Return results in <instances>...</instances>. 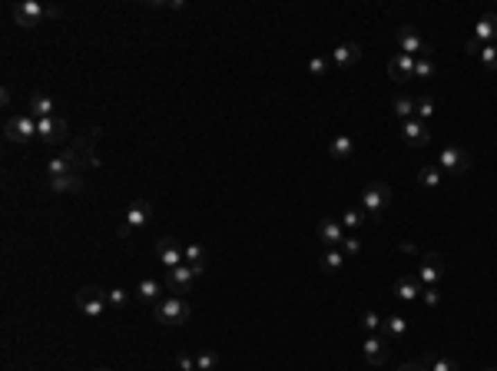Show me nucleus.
<instances>
[{
	"mask_svg": "<svg viewBox=\"0 0 497 371\" xmlns=\"http://www.w3.org/2000/svg\"><path fill=\"white\" fill-rule=\"evenodd\" d=\"M50 193H57V196H63V193H80L83 189V176L80 173H67V176H57V179H50V186H46Z\"/></svg>",
	"mask_w": 497,
	"mask_h": 371,
	"instance_id": "nucleus-21",
	"label": "nucleus"
},
{
	"mask_svg": "<svg viewBox=\"0 0 497 371\" xmlns=\"http://www.w3.org/2000/svg\"><path fill=\"white\" fill-rule=\"evenodd\" d=\"M126 305H130V292H126V288H110V309L120 312Z\"/></svg>",
	"mask_w": 497,
	"mask_h": 371,
	"instance_id": "nucleus-35",
	"label": "nucleus"
},
{
	"mask_svg": "<svg viewBox=\"0 0 497 371\" xmlns=\"http://www.w3.org/2000/svg\"><path fill=\"white\" fill-rule=\"evenodd\" d=\"M437 166L441 173H451V176H464L471 169V153L464 146H444L441 156H437Z\"/></svg>",
	"mask_w": 497,
	"mask_h": 371,
	"instance_id": "nucleus-7",
	"label": "nucleus"
},
{
	"mask_svg": "<svg viewBox=\"0 0 497 371\" xmlns=\"http://www.w3.org/2000/svg\"><path fill=\"white\" fill-rule=\"evenodd\" d=\"M441 179H444V173H441V166L437 163H428L418 169V182H421L424 189H437L441 186Z\"/></svg>",
	"mask_w": 497,
	"mask_h": 371,
	"instance_id": "nucleus-26",
	"label": "nucleus"
},
{
	"mask_svg": "<svg viewBox=\"0 0 497 371\" xmlns=\"http://www.w3.org/2000/svg\"><path fill=\"white\" fill-rule=\"evenodd\" d=\"M398 46H401V53H408V57H415V53L421 57L424 50H428V44L421 40V33H418L415 27H401V30H398Z\"/></svg>",
	"mask_w": 497,
	"mask_h": 371,
	"instance_id": "nucleus-17",
	"label": "nucleus"
},
{
	"mask_svg": "<svg viewBox=\"0 0 497 371\" xmlns=\"http://www.w3.org/2000/svg\"><path fill=\"white\" fill-rule=\"evenodd\" d=\"M392 292L401 298V302H418V298H421V292H424V285H421V279H418V275H401V279L394 282Z\"/></svg>",
	"mask_w": 497,
	"mask_h": 371,
	"instance_id": "nucleus-18",
	"label": "nucleus"
},
{
	"mask_svg": "<svg viewBox=\"0 0 497 371\" xmlns=\"http://www.w3.org/2000/svg\"><path fill=\"white\" fill-rule=\"evenodd\" d=\"M76 309L90 318H100V315L110 309V288H100V285H83L76 292Z\"/></svg>",
	"mask_w": 497,
	"mask_h": 371,
	"instance_id": "nucleus-5",
	"label": "nucleus"
},
{
	"mask_svg": "<svg viewBox=\"0 0 497 371\" xmlns=\"http://www.w3.org/2000/svg\"><path fill=\"white\" fill-rule=\"evenodd\" d=\"M441 275H444V255L428 252L421 259V268H418V279H421V285H424V288H437Z\"/></svg>",
	"mask_w": 497,
	"mask_h": 371,
	"instance_id": "nucleus-10",
	"label": "nucleus"
},
{
	"mask_svg": "<svg viewBox=\"0 0 497 371\" xmlns=\"http://www.w3.org/2000/svg\"><path fill=\"white\" fill-rule=\"evenodd\" d=\"M186 266H193L202 275L206 272V249L199 245V242H193V245H186Z\"/></svg>",
	"mask_w": 497,
	"mask_h": 371,
	"instance_id": "nucleus-28",
	"label": "nucleus"
},
{
	"mask_svg": "<svg viewBox=\"0 0 497 371\" xmlns=\"http://www.w3.org/2000/svg\"><path fill=\"white\" fill-rule=\"evenodd\" d=\"M67 133H70V126H67V119H63V117L37 119V136H40L44 143H50V146L63 143V139H67Z\"/></svg>",
	"mask_w": 497,
	"mask_h": 371,
	"instance_id": "nucleus-9",
	"label": "nucleus"
},
{
	"mask_svg": "<svg viewBox=\"0 0 497 371\" xmlns=\"http://www.w3.org/2000/svg\"><path fill=\"white\" fill-rule=\"evenodd\" d=\"M481 50H484V44L478 40V37H471L467 40V53H474V57H481Z\"/></svg>",
	"mask_w": 497,
	"mask_h": 371,
	"instance_id": "nucleus-42",
	"label": "nucleus"
},
{
	"mask_svg": "<svg viewBox=\"0 0 497 371\" xmlns=\"http://www.w3.org/2000/svg\"><path fill=\"white\" fill-rule=\"evenodd\" d=\"M421 365L428 371H461L454 358H444V355H431V358H421Z\"/></svg>",
	"mask_w": 497,
	"mask_h": 371,
	"instance_id": "nucleus-29",
	"label": "nucleus"
},
{
	"mask_svg": "<svg viewBox=\"0 0 497 371\" xmlns=\"http://www.w3.org/2000/svg\"><path fill=\"white\" fill-rule=\"evenodd\" d=\"M150 212H152V206L146 202V199H136L133 206L126 209V223L116 229V239H123V242H126V239H133L143 225L150 223Z\"/></svg>",
	"mask_w": 497,
	"mask_h": 371,
	"instance_id": "nucleus-6",
	"label": "nucleus"
},
{
	"mask_svg": "<svg viewBox=\"0 0 497 371\" xmlns=\"http://www.w3.org/2000/svg\"><path fill=\"white\" fill-rule=\"evenodd\" d=\"M216 365H219V355H216L212 348L196 352V371H216Z\"/></svg>",
	"mask_w": 497,
	"mask_h": 371,
	"instance_id": "nucleus-33",
	"label": "nucleus"
},
{
	"mask_svg": "<svg viewBox=\"0 0 497 371\" xmlns=\"http://www.w3.org/2000/svg\"><path fill=\"white\" fill-rule=\"evenodd\" d=\"M30 117L33 119L57 117V113H53V100H50L46 93H33V96H30Z\"/></svg>",
	"mask_w": 497,
	"mask_h": 371,
	"instance_id": "nucleus-23",
	"label": "nucleus"
},
{
	"mask_svg": "<svg viewBox=\"0 0 497 371\" xmlns=\"http://www.w3.org/2000/svg\"><path fill=\"white\" fill-rule=\"evenodd\" d=\"M159 292H163V285L156 282V279H143V282L136 285V298H139V302H146V305L159 302Z\"/></svg>",
	"mask_w": 497,
	"mask_h": 371,
	"instance_id": "nucleus-27",
	"label": "nucleus"
},
{
	"mask_svg": "<svg viewBox=\"0 0 497 371\" xmlns=\"http://www.w3.org/2000/svg\"><path fill=\"white\" fill-rule=\"evenodd\" d=\"M100 133H103V130H90L87 136H80L67 153H60L57 159H50V163H46V176L57 179V176H67V173H80V166H100V156H96V149H93V143H96Z\"/></svg>",
	"mask_w": 497,
	"mask_h": 371,
	"instance_id": "nucleus-1",
	"label": "nucleus"
},
{
	"mask_svg": "<svg viewBox=\"0 0 497 371\" xmlns=\"http://www.w3.org/2000/svg\"><path fill=\"white\" fill-rule=\"evenodd\" d=\"M345 266V252H342V249H329V252L322 255V272H338V268Z\"/></svg>",
	"mask_w": 497,
	"mask_h": 371,
	"instance_id": "nucleus-31",
	"label": "nucleus"
},
{
	"mask_svg": "<svg viewBox=\"0 0 497 371\" xmlns=\"http://www.w3.org/2000/svg\"><path fill=\"white\" fill-rule=\"evenodd\" d=\"M398 371H428V368H424L421 361H405V365H401Z\"/></svg>",
	"mask_w": 497,
	"mask_h": 371,
	"instance_id": "nucleus-43",
	"label": "nucleus"
},
{
	"mask_svg": "<svg viewBox=\"0 0 497 371\" xmlns=\"http://www.w3.org/2000/svg\"><path fill=\"white\" fill-rule=\"evenodd\" d=\"M362 355L368 365H375V368H381L385 361H388V342L381 338V335H368L362 345Z\"/></svg>",
	"mask_w": 497,
	"mask_h": 371,
	"instance_id": "nucleus-15",
	"label": "nucleus"
},
{
	"mask_svg": "<svg viewBox=\"0 0 497 371\" xmlns=\"http://www.w3.org/2000/svg\"><path fill=\"white\" fill-rule=\"evenodd\" d=\"M308 74L315 76V80H322V76L329 74V60H325V57H312V60H308Z\"/></svg>",
	"mask_w": 497,
	"mask_h": 371,
	"instance_id": "nucleus-37",
	"label": "nucleus"
},
{
	"mask_svg": "<svg viewBox=\"0 0 497 371\" xmlns=\"http://www.w3.org/2000/svg\"><path fill=\"white\" fill-rule=\"evenodd\" d=\"M156 259H159V266L166 268H176L186 262V249H180V242L173 236H163L156 242Z\"/></svg>",
	"mask_w": 497,
	"mask_h": 371,
	"instance_id": "nucleus-11",
	"label": "nucleus"
},
{
	"mask_svg": "<svg viewBox=\"0 0 497 371\" xmlns=\"http://www.w3.org/2000/svg\"><path fill=\"white\" fill-rule=\"evenodd\" d=\"M189 302L182 295H169V298H159L156 302V322L166 328H176V325H186L189 322Z\"/></svg>",
	"mask_w": 497,
	"mask_h": 371,
	"instance_id": "nucleus-2",
	"label": "nucleus"
},
{
	"mask_svg": "<svg viewBox=\"0 0 497 371\" xmlns=\"http://www.w3.org/2000/svg\"><path fill=\"white\" fill-rule=\"evenodd\" d=\"M481 67H484V70H491V74L497 70V46L494 44H487L481 50Z\"/></svg>",
	"mask_w": 497,
	"mask_h": 371,
	"instance_id": "nucleus-36",
	"label": "nucleus"
},
{
	"mask_svg": "<svg viewBox=\"0 0 497 371\" xmlns=\"http://www.w3.org/2000/svg\"><path fill=\"white\" fill-rule=\"evenodd\" d=\"M10 14H14L17 27H37L40 20H46V17H60V7H44V3H37V0H20V3H14L10 7Z\"/></svg>",
	"mask_w": 497,
	"mask_h": 371,
	"instance_id": "nucleus-3",
	"label": "nucleus"
},
{
	"mask_svg": "<svg viewBox=\"0 0 497 371\" xmlns=\"http://www.w3.org/2000/svg\"><path fill=\"white\" fill-rule=\"evenodd\" d=\"M378 335L385 338V342H401V338H408V322L401 318V315H388V318H381V328H378Z\"/></svg>",
	"mask_w": 497,
	"mask_h": 371,
	"instance_id": "nucleus-19",
	"label": "nucleus"
},
{
	"mask_svg": "<svg viewBox=\"0 0 497 371\" xmlns=\"http://www.w3.org/2000/svg\"><path fill=\"white\" fill-rule=\"evenodd\" d=\"M401 136H405L408 146H415V149H424L428 143H431L428 123H421L418 117H411V119H405V123H401Z\"/></svg>",
	"mask_w": 497,
	"mask_h": 371,
	"instance_id": "nucleus-12",
	"label": "nucleus"
},
{
	"mask_svg": "<svg viewBox=\"0 0 497 371\" xmlns=\"http://www.w3.org/2000/svg\"><path fill=\"white\" fill-rule=\"evenodd\" d=\"M388 76H392L394 83L415 80V57H408V53H394V57L388 60Z\"/></svg>",
	"mask_w": 497,
	"mask_h": 371,
	"instance_id": "nucleus-16",
	"label": "nucleus"
},
{
	"mask_svg": "<svg viewBox=\"0 0 497 371\" xmlns=\"http://www.w3.org/2000/svg\"><path fill=\"white\" fill-rule=\"evenodd\" d=\"M176 365H180V371H196V355L180 352V355H176Z\"/></svg>",
	"mask_w": 497,
	"mask_h": 371,
	"instance_id": "nucleus-38",
	"label": "nucleus"
},
{
	"mask_svg": "<svg viewBox=\"0 0 497 371\" xmlns=\"http://www.w3.org/2000/svg\"><path fill=\"white\" fill-rule=\"evenodd\" d=\"M421 298H424V305H428V309H435L437 302H441V295H437V288H424V292H421Z\"/></svg>",
	"mask_w": 497,
	"mask_h": 371,
	"instance_id": "nucleus-41",
	"label": "nucleus"
},
{
	"mask_svg": "<svg viewBox=\"0 0 497 371\" xmlns=\"http://www.w3.org/2000/svg\"><path fill=\"white\" fill-rule=\"evenodd\" d=\"M345 225H342V219H322L318 223V239L329 245V249H342V242H345Z\"/></svg>",
	"mask_w": 497,
	"mask_h": 371,
	"instance_id": "nucleus-14",
	"label": "nucleus"
},
{
	"mask_svg": "<svg viewBox=\"0 0 497 371\" xmlns=\"http://www.w3.org/2000/svg\"><path fill=\"white\" fill-rule=\"evenodd\" d=\"M196 279H199V272L193 266H176V268H169V275H166V285L173 288V292H189L193 285H196Z\"/></svg>",
	"mask_w": 497,
	"mask_h": 371,
	"instance_id": "nucleus-13",
	"label": "nucleus"
},
{
	"mask_svg": "<svg viewBox=\"0 0 497 371\" xmlns=\"http://www.w3.org/2000/svg\"><path fill=\"white\" fill-rule=\"evenodd\" d=\"M362 328L365 331H378V328H381V318H378L375 312H362Z\"/></svg>",
	"mask_w": 497,
	"mask_h": 371,
	"instance_id": "nucleus-39",
	"label": "nucleus"
},
{
	"mask_svg": "<svg viewBox=\"0 0 497 371\" xmlns=\"http://www.w3.org/2000/svg\"><path fill=\"white\" fill-rule=\"evenodd\" d=\"M435 76V50L428 46L421 57H415V80H431Z\"/></svg>",
	"mask_w": 497,
	"mask_h": 371,
	"instance_id": "nucleus-24",
	"label": "nucleus"
},
{
	"mask_svg": "<svg viewBox=\"0 0 497 371\" xmlns=\"http://www.w3.org/2000/svg\"><path fill=\"white\" fill-rule=\"evenodd\" d=\"M329 153H331V159H351V153H355V139L351 136H335L331 139V146H329Z\"/></svg>",
	"mask_w": 497,
	"mask_h": 371,
	"instance_id": "nucleus-25",
	"label": "nucleus"
},
{
	"mask_svg": "<svg viewBox=\"0 0 497 371\" xmlns=\"http://www.w3.org/2000/svg\"><path fill=\"white\" fill-rule=\"evenodd\" d=\"M96 371H110V368H96Z\"/></svg>",
	"mask_w": 497,
	"mask_h": 371,
	"instance_id": "nucleus-46",
	"label": "nucleus"
},
{
	"mask_svg": "<svg viewBox=\"0 0 497 371\" xmlns=\"http://www.w3.org/2000/svg\"><path fill=\"white\" fill-rule=\"evenodd\" d=\"M358 60H362V46H358V44H338V46H335V53H331V63H335L338 70L355 67Z\"/></svg>",
	"mask_w": 497,
	"mask_h": 371,
	"instance_id": "nucleus-20",
	"label": "nucleus"
},
{
	"mask_svg": "<svg viewBox=\"0 0 497 371\" xmlns=\"http://www.w3.org/2000/svg\"><path fill=\"white\" fill-rule=\"evenodd\" d=\"M474 37H478L484 46L491 44V40H497V14H484L481 20H478V27H474Z\"/></svg>",
	"mask_w": 497,
	"mask_h": 371,
	"instance_id": "nucleus-22",
	"label": "nucleus"
},
{
	"mask_svg": "<svg viewBox=\"0 0 497 371\" xmlns=\"http://www.w3.org/2000/svg\"><path fill=\"white\" fill-rule=\"evenodd\" d=\"M342 252H345V255H358V252H362V242H358L355 236H345V242H342Z\"/></svg>",
	"mask_w": 497,
	"mask_h": 371,
	"instance_id": "nucleus-40",
	"label": "nucleus"
},
{
	"mask_svg": "<svg viewBox=\"0 0 497 371\" xmlns=\"http://www.w3.org/2000/svg\"><path fill=\"white\" fill-rule=\"evenodd\" d=\"M342 225H345V232H358V229H362L365 225V209H345V212H342Z\"/></svg>",
	"mask_w": 497,
	"mask_h": 371,
	"instance_id": "nucleus-30",
	"label": "nucleus"
},
{
	"mask_svg": "<svg viewBox=\"0 0 497 371\" xmlns=\"http://www.w3.org/2000/svg\"><path fill=\"white\" fill-rule=\"evenodd\" d=\"M0 103H3V106H10V87H3V89H0Z\"/></svg>",
	"mask_w": 497,
	"mask_h": 371,
	"instance_id": "nucleus-44",
	"label": "nucleus"
},
{
	"mask_svg": "<svg viewBox=\"0 0 497 371\" xmlns=\"http://www.w3.org/2000/svg\"><path fill=\"white\" fill-rule=\"evenodd\" d=\"M415 117L421 119V123H428V119L435 117V100H431V96H421V100H415Z\"/></svg>",
	"mask_w": 497,
	"mask_h": 371,
	"instance_id": "nucleus-34",
	"label": "nucleus"
},
{
	"mask_svg": "<svg viewBox=\"0 0 497 371\" xmlns=\"http://www.w3.org/2000/svg\"><path fill=\"white\" fill-rule=\"evenodd\" d=\"M392 113L401 119V123H405V119H411V117H415V100H411V96H394Z\"/></svg>",
	"mask_w": 497,
	"mask_h": 371,
	"instance_id": "nucleus-32",
	"label": "nucleus"
},
{
	"mask_svg": "<svg viewBox=\"0 0 497 371\" xmlns=\"http://www.w3.org/2000/svg\"><path fill=\"white\" fill-rule=\"evenodd\" d=\"M3 136H7L10 143H30L33 136H37V119H33L30 113L10 117L3 123Z\"/></svg>",
	"mask_w": 497,
	"mask_h": 371,
	"instance_id": "nucleus-8",
	"label": "nucleus"
},
{
	"mask_svg": "<svg viewBox=\"0 0 497 371\" xmlns=\"http://www.w3.org/2000/svg\"><path fill=\"white\" fill-rule=\"evenodd\" d=\"M484 371H497V368H484Z\"/></svg>",
	"mask_w": 497,
	"mask_h": 371,
	"instance_id": "nucleus-45",
	"label": "nucleus"
},
{
	"mask_svg": "<svg viewBox=\"0 0 497 371\" xmlns=\"http://www.w3.org/2000/svg\"><path fill=\"white\" fill-rule=\"evenodd\" d=\"M388 202H392V186L372 182V186L362 189V209H365V216H368V223H378L381 212L388 209Z\"/></svg>",
	"mask_w": 497,
	"mask_h": 371,
	"instance_id": "nucleus-4",
	"label": "nucleus"
}]
</instances>
